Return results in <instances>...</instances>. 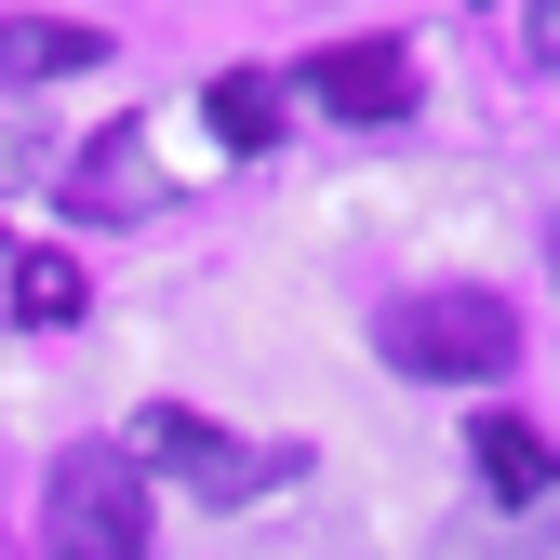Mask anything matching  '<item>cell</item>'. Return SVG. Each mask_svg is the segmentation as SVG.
Returning a JSON list of instances; mask_svg holds the SVG:
<instances>
[{
    "mask_svg": "<svg viewBox=\"0 0 560 560\" xmlns=\"http://www.w3.org/2000/svg\"><path fill=\"white\" fill-rule=\"evenodd\" d=\"M374 347H387V374H413V387H494L521 361V320H508V294H400L374 320Z\"/></svg>",
    "mask_w": 560,
    "mask_h": 560,
    "instance_id": "cell-1",
    "label": "cell"
},
{
    "mask_svg": "<svg viewBox=\"0 0 560 560\" xmlns=\"http://www.w3.org/2000/svg\"><path fill=\"white\" fill-rule=\"evenodd\" d=\"M40 560H148V467L120 441L54 454L40 480Z\"/></svg>",
    "mask_w": 560,
    "mask_h": 560,
    "instance_id": "cell-2",
    "label": "cell"
},
{
    "mask_svg": "<svg viewBox=\"0 0 560 560\" xmlns=\"http://www.w3.org/2000/svg\"><path fill=\"white\" fill-rule=\"evenodd\" d=\"M133 467H174L187 494H214V508H241V494H267V480H294V454H254V441H228V428H200L187 400H161V413H133V441H120Z\"/></svg>",
    "mask_w": 560,
    "mask_h": 560,
    "instance_id": "cell-3",
    "label": "cell"
},
{
    "mask_svg": "<svg viewBox=\"0 0 560 560\" xmlns=\"http://www.w3.org/2000/svg\"><path fill=\"white\" fill-rule=\"evenodd\" d=\"M307 94L334 120H400L413 107V54L400 40H334V54H307Z\"/></svg>",
    "mask_w": 560,
    "mask_h": 560,
    "instance_id": "cell-4",
    "label": "cell"
},
{
    "mask_svg": "<svg viewBox=\"0 0 560 560\" xmlns=\"http://www.w3.org/2000/svg\"><path fill=\"white\" fill-rule=\"evenodd\" d=\"M467 467H480V494H508V508H547L560 494V441L521 428V413H480V428H467Z\"/></svg>",
    "mask_w": 560,
    "mask_h": 560,
    "instance_id": "cell-5",
    "label": "cell"
},
{
    "mask_svg": "<svg viewBox=\"0 0 560 560\" xmlns=\"http://www.w3.org/2000/svg\"><path fill=\"white\" fill-rule=\"evenodd\" d=\"M107 40L94 27H0V81H67V67H94Z\"/></svg>",
    "mask_w": 560,
    "mask_h": 560,
    "instance_id": "cell-6",
    "label": "cell"
},
{
    "mask_svg": "<svg viewBox=\"0 0 560 560\" xmlns=\"http://www.w3.org/2000/svg\"><path fill=\"white\" fill-rule=\"evenodd\" d=\"M214 133H228V148H267V133H280V81H267V67H228V81H214Z\"/></svg>",
    "mask_w": 560,
    "mask_h": 560,
    "instance_id": "cell-7",
    "label": "cell"
},
{
    "mask_svg": "<svg viewBox=\"0 0 560 560\" xmlns=\"http://www.w3.org/2000/svg\"><path fill=\"white\" fill-rule=\"evenodd\" d=\"M547 521H560V494H547Z\"/></svg>",
    "mask_w": 560,
    "mask_h": 560,
    "instance_id": "cell-8",
    "label": "cell"
}]
</instances>
